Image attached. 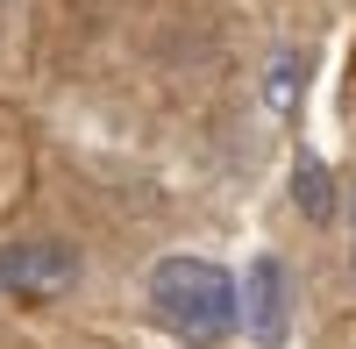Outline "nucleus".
I'll use <instances>...</instances> for the list:
<instances>
[{
  "label": "nucleus",
  "mask_w": 356,
  "mask_h": 349,
  "mask_svg": "<svg viewBox=\"0 0 356 349\" xmlns=\"http://www.w3.org/2000/svg\"><path fill=\"white\" fill-rule=\"evenodd\" d=\"M150 300H157L164 321L178 335H193V342L235 328V285H228V271L207 264V257H164L150 271Z\"/></svg>",
  "instance_id": "nucleus-1"
},
{
  "label": "nucleus",
  "mask_w": 356,
  "mask_h": 349,
  "mask_svg": "<svg viewBox=\"0 0 356 349\" xmlns=\"http://www.w3.org/2000/svg\"><path fill=\"white\" fill-rule=\"evenodd\" d=\"M79 278V257L65 243H0V293L15 300H57Z\"/></svg>",
  "instance_id": "nucleus-2"
},
{
  "label": "nucleus",
  "mask_w": 356,
  "mask_h": 349,
  "mask_svg": "<svg viewBox=\"0 0 356 349\" xmlns=\"http://www.w3.org/2000/svg\"><path fill=\"white\" fill-rule=\"evenodd\" d=\"M243 321L257 342H285V271L271 257H257L250 278H243Z\"/></svg>",
  "instance_id": "nucleus-3"
},
{
  "label": "nucleus",
  "mask_w": 356,
  "mask_h": 349,
  "mask_svg": "<svg viewBox=\"0 0 356 349\" xmlns=\"http://www.w3.org/2000/svg\"><path fill=\"white\" fill-rule=\"evenodd\" d=\"M292 200H300L307 221H328V214H335V193H328V171H321V157H300V164H292Z\"/></svg>",
  "instance_id": "nucleus-4"
},
{
  "label": "nucleus",
  "mask_w": 356,
  "mask_h": 349,
  "mask_svg": "<svg viewBox=\"0 0 356 349\" xmlns=\"http://www.w3.org/2000/svg\"><path fill=\"white\" fill-rule=\"evenodd\" d=\"M300 86H307V72L292 65V57H278V65H271V86H264V93H271V107H292V100H300Z\"/></svg>",
  "instance_id": "nucleus-5"
}]
</instances>
